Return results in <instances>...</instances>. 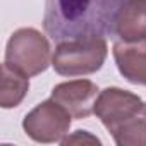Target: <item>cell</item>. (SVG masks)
I'll return each instance as SVG.
<instances>
[{
	"label": "cell",
	"mask_w": 146,
	"mask_h": 146,
	"mask_svg": "<svg viewBox=\"0 0 146 146\" xmlns=\"http://www.w3.org/2000/svg\"><path fill=\"white\" fill-rule=\"evenodd\" d=\"M122 0H45L43 28L53 41L79 36H112Z\"/></svg>",
	"instance_id": "6da1fadb"
},
{
	"label": "cell",
	"mask_w": 146,
	"mask_h": 146,
	"mask_svg": "<svg viewBox=\"0 0 146 146\" xmlns=\"http://www.w3.org/2000/svg\"><path fill=\"white\" fill-rule=\"evenodd\" d=\"M107 53L108 45L105 36H79L58 41L52 57V65L60 76H88L102 69L107 60Z\"/></svg>",
	"instance_id": "7a4b0ae2"
},
{
	"label": "cell",
	"mask_w": 146,
	"mask_h": 146,
	"mask_svg": "<svg viewBox=\"0 0 146 146\" xmlns=\"http://www.w3.org/2000/svg\"><path fill=\"white\" fill-rule=\"evenodd\" d=\"M52 57L46 36L35 28H21L14 31L5 46V62L24 72L28 78L45 72Z\"/></svg>",
	"instance_id": "3957f363"
},
{
	"label": "cell",
	"mask_w": 146,
	"mask_h": 146,
	"mask_svg": "<svg viewBox=\"0 0 146 146\" xmlns=\"http://www.w3.org/2000/svg\"><path fill=\"white\" fill-rule=\"evenodd\" d=\"M72 115L53 98L36 105L23 120V129L28 137L36 143H60L69 132Z\"/></svg>",
	"instance_id": "277c9868"
},
{
	"label": "cell",
	"mask_w": 146,
	"mask_h": 146,
	"mask_svg": "<svg viewBox=\"0 0 146 146\" xmlns=\"http://www.w3.org/2000/svg\"><path fill=\"white\" fill-rule=\"evenodd\" d=\"M143 108V100L122 88L110 86L100 91L95 103V115L112 134L119 125L136 117Z\"/></svg>",
	"instance_id": "5b68a950"
},
{
	"label": "cell",
	"mask_w": 146,
	"mask_h": 146,
	"mask_svg": "<svg viewBox=\"0 0 146 146\" xmlns=\"http://www.w3.org/2000/svg\"><path fill=\"white\" fill-rule=\"evenodd\" d=\"M100 95L98 86L90 79H74L57 84L52 90V96L60 103L72 119H88L95 113V103Z\"/></svg>",
	"instance_id": "8992f818"
},
{
	"label": "cell",
	"mask_w": 146,
	"mask_h": 146,
	"mask_svg": "<svg viewBox=\"0 0 146 146\" xmlns=\"http://www.w3.org/2000/svg\"><path fill=\"white\" fill-rule=\"evenodd\" d=\"M112 38L127 43L146 40V0H122L113 19Z\"/></svg>",
	"instance_id": "52a82bcc"
},
{
	"label": "cell",
	"mask_w": 146,
	"mask_h": 146,
	"mask_svg": "<svg viewBox=\"0 0 146 146\" xmlns=\"http://www.w3.org/2000/svg\"><path fill=\"white\" fill-rule=\"evenodd\" d=\"M112 52L120 74L132 84L146 86V40L115 41Z\"/></svg>",
	"instance_id": "ba28073f"
},
{
	"label": "cell",
	"mask_w": 146,
	"mask_h": 146,
	"mask_svg": "<svg viewBox=\"0 0 146 146\" xmlns=\"http://www.w3.org/2000/svg\"><path fill=\"white\" fill-rule=\"evenodd\" d=\"M29 90V78L19 69L2 64V86H0V107L14 108L21 105Z\"/></svg>",
	"instance_id": "9c48e42d"
},
{
	"label": "cell",
	"mask_w": 146,
	"mask_h": 146,
	"mask_svg": "<svg viewBox=\"0 0 146 146\" xmlns=\"http://www.w3.org/2000/svg\"><path fill=\"white\" fill-rule=\"evenodd\" d=\"M112 137L119 146H146V119L139 112L136 117L119 125L112 132Z\"/></svg>",
	"instance_id": "30bf717a"
},
{
	"label": "cell",
	"mask_w": 146,
	"mask_h": 146,
	"mask_svg": "<svg viewBox=\"0 0 146 146\" xmlns=\"http://www.w3.org/2000/svg\"><path fill=\"white\" fill-rule=\"evenodd\" d=\"M62 144H72V143H90V144H102V141L96 137V136H93V134H90L88 131H76L72 136H67V137H64L62 141H60Z\"/></svg>",
	"instance_id": "8fae6325"
},
{
	"label": "cell",
	"mask_w": 146,
	"mask_h": 146,
	"mask_svg": "<svg viewBox=\"0 0 146 146\" xmlns=\"http://www.w3.org/2000/svg\"><path fill=\"white\" fill-rule=\"evenodd\" d=\"M141 115L146 119V103H143V108H141Z\"/></svg>",
	"instance_id": "7c38bea8"
}]
</instances>
